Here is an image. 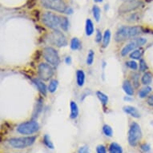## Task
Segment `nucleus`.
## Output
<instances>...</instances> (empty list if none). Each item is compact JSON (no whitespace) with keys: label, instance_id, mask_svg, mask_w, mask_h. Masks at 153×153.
I'll return each instance as SVG.
<instances>
[{"label":"nucleus","instance_id":"a19ab883","mask_svg":"<svg viewBox=\"0 0 153 153\" xmlns=\"http://www.w3.org/2000/svg\"><path fill=\"white\" fill-rule=\"evenodd\" d=\"M36 3V0H28L27 2V7L28 8H32Z\"/></svg>","mask_w":153,"mask_h":153},{"label":"nucleus","instance_id":"bb28decb","mask_svg":"<svg viewBox=\"0 0 153 153\" xmlns=\"http://www.w3.org/2000/svg\"><path fill=\"white\" fill-rule=\"evenodd\" d=\"M131 83L136 88L140 87V75L137 73H134L131 75Z\"/></svg>","mask_w":153,"mask_h":153},{"label":"nucleus","instance_id":"2eb2a0df","mask_svg":"<svg viewBox=\"0 0 153 153\" xmlns=\"http://www.w3.org/2000/svg\"><path fill=\"white\" fill-rule=\"evenodd\" d=\"M71 108V113H70V118L71 120H75L79 116V108L77 103L75 101H71L70 103Z\"/></svg>","mask_w":153,"mask_h":153},{"label":"nucleus","instance_id":"f704fd0d","mask_svg":"<svg viewBox=\"0 0 153 153\" xmlns=\"http://www.w3.org/2000/svg\"><path fill=\"white\" fill-rule=\"evenodd\" d=\"M95 43H101V41H103V35L102 33L100 30H96V35H95Z\"/></svg>","mask_w":153,"mask_h":153},{"label":"nucleus","instance_id":"6e6552de","mask_svg":"<svg viewBox=\"0 0 153 153\" xmlns=\"http://www.w3.org/2000/svg\"><path fill=\"white\" fill-rule=\"evenodd\" d=\"M43 56L48 63L53 67L58 66L60 63V59L58 51L52 47H46L43 48Z\"/></svg>","mask_w":153,"mask_h":153},{"label":"nucleus","instance_id":"f8f14e48","mask_svg":"<svg viewBox=\"0 0 153 153\" xmlns=\"http://www.w3.org/2000/svg\"><path fill=\"white\" fill-rule=\"evenodd\" d=\"M123 111L125 113H127L128 115L131 116L133 118L138 119L140 117V113L139 112V111L136 109L135 107H132V106H124L123 108Z\"/></svg>","mask_w":153,"mask_h":153},{"label":"nucleus","instance_id":"de8ad7c7","mask_svg":"<svg viewBox=\"0 0 153 153\" xmlns=\"http://www.w3.org/2000/svg\"><path fill=\"white\" fill-rule=\"evenodd\" d=\"M152 125H153V121H152Z\"/></svg>","mask_w":153,"mask_h":153},{"label":"nucleus","instance_id":"4c0bfd02","mask_svg":"<svg viewBox=\"0 0 153 153\" xmlns=\"http://www.w3.org/2000/svg\"><path fill=\"white\" fill-rule=\"evenodd\" d=\"M137 16H138V15L137 14H132V15H131L130 16H129V18H128V22H130V23H133V22H136V21H137L139 19L138 18H137Z\"/></svg>","mask_w":153,"mask_h":153},{"label":"nucleus","instance_id":"dca6fc26","mask_svg":"<svg viewBox=\"0 0 153 153\" xmlns=\"http://www.w3.org/2000/svg\"><path fill=\"white\" fill-rule=\"evenodd\" d=\"M76 83L79 87H83L85 83V73L83 70L76 71Z\"/></svg>","mask_w":153,"mask_h":153},{"label":"nucleus","instance_id":"5701e85b","mask_svg":"<svg viewBox=\"0 0 153 153\" xmlns=\"http://www.w3.org/2000/svg\"><path fill=\"white\" fill-rule=\"evenodd\" d=\"M152 91V88H151V87H149V86H146L145 88H142L141 90L139 91V97L141 99L146 98V97L150 94Z\"/></svg>","mask_w":153,"mask_h":153},{"label":"nucleus","instance_id":"9d476101","mask_svg":"<svg viewBox=\"0 0 153 153\" xmlns=\"http://www.w3.org/2000/svg\"><path fill=\"white\" fill-rule=\"evenodd\" d=\"M147 43V39L144 38H137L135 39L134 40L131 41L130 43H128L127 45L123 47L122 51H120V55L122 56H127L128 54H130L131 52H132L133 51L136 50L139 47L144 45Z\"/></svg>","mask_w":153,"mask_h":153},{"label":"nucleus","instance_id":"cd10ccee","mask_svg":"<svg viewBox=\"0 0 153 153\" xmlns=\"http://www.w3.org/2000/svg\"><path fill=\"white\" fill-rule=\"evenodd\" d=\"M68 27H69V22L67 17L62 16L61 17V23H60V28L64 31H67L68 30Z\"/></svg>","mask_w":153,"mask_h":153},{"label":"nucleus","instance_id":"f257e3e1","mask_svg":"<svg viewBox=\"0 0 153 153\" xmlns=\"http://www.w3.org/2000/svg\"><path fill=\"white\" fill-rule=\"evenodd\" d=\"M142 32L143 27L140 26H123L116 31L115 39L117 43H121L136 37Z\"/></svg>","mask_w":153,"mask_h":153},{"label":"nucleus","instance_id":"423d86ee","mask_svg":"<svg viewBox=\"0 0 153 153\" xmlns=\"http://www.w3.org/2000/svg\"><path fill=\"white\" fill-rule=\"evenodd\" d=\"M40 3L44 8L59 13H66L68 8L63 0H41Z\"/></svg>","mask_w":153,"mask_h":153},{"label":"nucleus","instance_id":"6ab92c4d","mask_svg":"<svg viewBox=\"0 0 153 153\" xmlns=\"http://www.w3.org/2000/svg\"><path fill=\"white\" fill-rule=\"evenodd\" d=\"M152 74L149 71H146L141 78V83L143 85L148 86L152 83Z\"/></svg>","mask_w":153,"mask_h":153},{"label":"nucleus","instance_id":"4be33fe9","mask_svg":"<svg viewBox=\"0 0 153 153\" xmlns=\"http://www.w3.org/2000/svg\"><path fill=\"white\" fill-rule=\"evenodd\" d=\"M143 55V49H136L130 53V58L131 59H141Z\"/></svg>","mask_w":153,"mask_h":153},{"label":"nucleus","instance_id":"ea45409f","mask_svg":"<svg viewBox=\"0 0 153 153\" xmlns=\"http://www.w3.org/2000/svg\"><path fill=\"white\" fill-rule=\"evenodd\" d=\"M147 103L151 107H153V94L148 96L147 98Z\"/></svg>","mask_w":153,"mask_h":153},{"label":"nucleus","instance_id":"c9c22d12","mask_svg":"<svg viewBox=\"0 0 153 153\" xmlns=\"http://www.w3.org/2000/svg\"><path fill=\"white\" fill-rule=\"evenodd\" d=\"M96 153H107V149L104 145L100 144L96 148Z\"/></svg>","mask_w":153,"mask_h":153},{"label":"nucleus","instance_id":"a878e982","mask_svg":"<svg viewBox=\"0 0 153 153\" xmlns=\"http://www.w3.org/2000/svg\"><path fill=\"white\" fill-rule=\"evenodd\" d=\"M59 82L58 80L56 79H51L50 81V83H49V86H48V91L50 93H54L57 90V88H58Z\"/></svg>","mask_w":153,"mask_h":153},{"label":"nucleus","instance_id":"f03ea898","mask_svg":"<svg viewBox=\"0 0 153 153\" xmlns=\"http://www.w3.org/2000/svg\"><path fill=\"white\" fill-rule=\"evenodd\" d=\"M61 17L62 16L55 13L46 11L41 15V20L46 27L51 30H59V28L60 27Z\"/></svg>","mask_w":153,"mask_h":153},{"label":"nucleus","instance_id":"39448f33","mask_svg":"<svg viewBox=\"0 0 153 153\" xmlns=\"http://www.w3.org/2000/svg\"><path fill=\"white\" fill-rule=\"evenodd\" d=\"M47 40L50 44L56 46L58 48L65 47L68 45V39L65 35L59 30H53L52 32L47 35Z\"/></svg>","mask_w":153,"mask_h":153},{"label":"nucleus","instance_id":"393cba45","mask_svg":"<svg viewBox=\"0 0 153 153\" xmlns=\"http://www.w3.org/2000/svg\"><path fill=\"white\" fill-rule=\"evenodd\" d=\"M96 95H97V97L100 100V101L101 102V103L103 104V105H106L108 102V96L106 94H104L102 91H97L96 92Z\"/></svg>","mask_w":153,"mask_h":153},{"label":"nucleus","instance_id":"49530a36","mask_svg":"<svg viewBox=\"0 0 153 153\" xmlns=\"http://www.w3.org/2000/svg\"><path fill=\"white\" fill-rule=\"evenodd\" d=\"M124 2H128V1H136V0H123Z\"/></svg>","mask_w":153,"mask_h":153},{"label":"nucleus","instance_id":"c03bdc74","mask_svg":"<svg viewBox=\"0 0 153 153\" xmlns=\"http://www.w3.org/2000/svg\"><path fill=\"white\" fill-rule=\"evenodd\" d=\"M125 101H131V100H132L131 99L129 98V96H127V97H124V99H123Z\"/></svg>","mask_w":153,"mask_h":153},{"label":"nucleus","instance_id":"b1692460","mask_svg":"<svg viewBox=\"0 0 153 153\" xmlns=\"http://www.w3.org/2000/svg\"><path fill=\"white\" fill-rule=\"evenodd\" d=\"M92 14L93 17L95 18V19L96 22H100L101 16V10L100 8L97 5H94L92 7Z\"/></svg>","mask_w":153,"mask_h":153},{"label":"nucleus","instance_id":"a18cd8bd","mask_svg":"<svg viewBox=\"0 0 153 153\" xmlns=\"http://www.w3.org/2000/svg\"><path fill=\"white\" fill-rule=\"evenodd\" d=\"M95 2H96V3H102L103 0H94Z\"/></svg>","mask_w":153,"mask_h":153},{"label":"nucleus","instance_id":"37998d69","mask_svg":"<svg viewBox=\"0 0 153 153\" xmlns=\"http://www.w3.org/2000/svg\"><path fill=\"white\" fill-rule=\"evenodd\" d=\"M72 12H73V10L71 7H68V9H67V10H66V14H71Z\"/></svg>","mask_w":153,"mask_h":153},{"label":"nucleus","instance_id":"72a5a7b5","mask_svg":"<svg viewBox=\"0 0 153 153\" xmlns=\"http://www.w3.org/2000/svg\"><path fill=\"white\" fill-rule=\"evenodd\" d=\"M140 71L143 72V71H146V70H148V65H147V63L145 62V60H143L141 59L140 60Z\"/></svg>","mask_w":153,"mask_h":153},{"label":"nucleus","instance_id":"2f4dec72","mask_svg":"<svg viewBox=\"0 0 153 153\" xmlns=\"http://www.w3.org/2000/svg\"><path fill=\"white\" fill-rule=\"evenodd\" d=\"M94 58H95V52L92 50H90L87 57V64L89 66L91 65L94 62Z\"/></svg>","mask_w":153,"mask_h":153},{"label":"nucleus","instance_id":"c85d7f7f","mask_svg":"<svg viewBox=\"0 0 153 153\" xmlns=\"http://www.w3.org/2000/svg\"><path fill=\"white\" fill-rule=\"evenodd\" d=\"M103 132L106 136H108V137H112L113 130H112V128H111V126L108 125V124H105V125H103Z\"/></svg>","mask_w":153,"mask_h":153},{"label":"nucleus","instance_id":"ddd939ff","mask_svg":"<svg viewBox=\"0 0 153 153\" xmlns=\"http://www.w3.org/2000/svg\"><path fill=\"white\" fill-rule=\"evenodd\" d=\"M123 90L124 91V92L127 94L129 96H132L134 95V88H133L132 83L130 80L128 79H126V80L123 81Z\"/></svg>","mask_w":153,"mask_h":153},{"label":"nucleus","instance_id":"58836bf2","mask_svg":"<svg viewBox=\"0 0 153 153\" xmlns=\"http://www.w3.org/2000/svg\"><path fill=\"white\" fill-rule=\"evenodd\" d=\"M79 153H91L89 148L87 146H82L80 148H79L78 151Z\"/></svg>","mask_w":153,"mask_h":153},{"label":"nucleus","instance_id":"c756f323","mask_svg":"<svg viewBox=\"0 0 153 153\" xmlns=\"http://www.w3.org/2000/svg\"><path fill=\"white\" fill-rule=\"evenodd\" d=\"M43 143H44L46 147L49 148V149H54V148H55V147H54V144H53V143L51 142V140L50 137H49L48 135H45L44 137H43Z\"/></svg>","mask_w":153,"mask_h":153},{"label":"nucleus","instance_id":"79ce46f5","mask_svg":"<svg viewBox=\"0 0 153 153\" xmlns=\"http://www.w3.org/2000/svg\"><path fill=\"white\" fill-rule=\"evenodd\" d=\"M71 62H72V59H71V56H68L65 58V63L68 64V65H70L71 64Z\"/></svg>","mask_w":153,"mask_h":153},{"label":"nucleus","instance_id":"9b49d317","mask_svg":"<svg viewBox=\"0 0 153 153\" xmlns=\"http://www.w3.org/2000/svg\"><path fill=\"white\" fill-rule=\"evenodd\" d=\"M140 6H142V2L140 0L124 2L123 4L120 6L118 10L119 13L120 14H127V13L131 12L133 10L138 9Z\"/></svg>","mask_w":153,"mask_h":153},{"label":"nucleus","instance_id":"a211bd4d","mask_svg":"<svg viewBox=\"0 0 153 153\" xmlns=\"http://www.w3.org/2000/svg\"><path fill=\"white\" fill-rule=\"evenodd\" d=\"M85 31L86 35L88 36H91L93 35V33L95 31V28H94V24L93 22L90 19H88L86 20V27H85Z\"/></svg>","mask_w":153,"mask_h":153},{"label":"nucleus","instance_id":"412c9836","mask_svg":"<svg viewBox=\"0 0 153 153\" xmlns=\"http://www.w3.org/2000/svg\"><path fill=\"white\" fill-rule=\"evenodd\" d=\"M111 33L109 29L105 30V32L103 34V48H108L111 41Z\"/></svg>","mask_w":153,"mask_h":153},{"label":"nucleus","instance_id":"0eeeda50","mask_svg":"<svg viewBox=\"0 0 153 153\" xmlns=\"http://www.w3.org/2000/svg\"><path fill=\"white\" fill-rule=\"evenodd\" d=\"M39 130V124L35 120H30L22 123L17 128L18 133L27 136L33 135L37 132Z\"/></svg>","mask_w":153,"mask_h":153},{"label":"nucleus","instance_id":"1a4fd4ad","mask_svg":"<svg viewBox=\"0 0 153 153\" xmlns=\"http://www.w3.org/2000/svg\"><path fill=\"white\" fill-rule=\"evenodd\" d=\"M54 75V68L47 63H41L38 66V75L43 81H48Z\"/></svg>","mask_w":153,"mask_h":153},{"label":"nucleus","instance_id":"7ed1b4c3","mask_svg":"<svg viewBox=\"0 0 153 153\" xmlns=\"http://www.w3.org/2000/svg\"><path fill=\"white\" fill-rule=\"evenodd\" d=\"M36 138L37 137L35 136L11 138L8 140V143L9 145L15 149H24V148L32 146L35 143Z\"/></svg>","mask_w":153,"mask_h":153},{"label":"nucleus","instance_id":"e433bc0d","mask_svg":"<svg viewBox=\"0 0 153 153\" xmlns=\"http://www.w3.org/2000/svg\"><path fill=\"white\" fill-rule=\"evenodd\" d=\"M141 150L144 152H150L151 150V146L148 144V143H143L142 145L140 146Z\"/></svg>","mask_w":153,"mask_h":153},{"label":"nucleus","instance_id":"f3484780","mask_svg":"<svg viewBox=\"0 0 153 153\" xmlns=\"http://www.w3.org/2000/svg\"><path fill=\"white\" fill-rule=\"evenodd\" d=\"M108 151L110 153H123V148L119 143L116 142H112L109 145Z\"/></svg>","mask_w":153,"mask_h":153},{"label":"nucleus","instance_id":"4468645a","mask_svg":"<svg viewBox=\"0 0 153 153\" xmlns=\"http://www.w3.org/2000/svg\"><path fill=\"white\" fill-rule=\"evenodd\" d=\"M33 82L35 84V86L37 87V88L39 91V92L42 94L43 95H47V86L46 84L43 82L42 79H33Z\"/></svg>","mask_w":153,"mask_h":153},{"label":"nucleus","instance_id":"473e14b6","mask_svg":"<svg viewBox=\"0 0 153 153\" xmlns=\"http://www.w3.org/2000/svg\"><path fill=\"white\" fill-rule=\"evenodd\" d=\"M126 66L132 71H136L138 69V64H137L136 61L134 60H130L126 62Z\"/></svg>","mask_w":153,"mask_h":153},{"label":"nucleus","instance_id":"aec40b11","mask_svg":"<svg viewBox=\"0 0 153 153\" xmlns=\"http://www.w3.org/2000/svg\"><path fill=\"white\" fill-rule=\"evenodd\" d=\"M71 48L74 51L80 50L82 48V43L78 38H72L71 40Z\"/></svg>","mask_w":153,"mask_h":153},{"label":"nucleus","instance_id":"20e7f679","mask_svg":"<svg viewBox=\"0 0 153 153\" xmlns=\"http://www.w3.org/2000/svg\"><path fill=\"white\" fill-rule=\"evenodd\" d=\"M141 138H142V131H141L140 126L136 122H132L131 123L129 131H128V143L131 147H136L140 143Z\"/></svg>","mask_w":153,"mask_h":153},{"label":"nucleus","instance_id":"7c9ffc66","mask_svg":"<svg viewBox=\"0 0 153 153\" xmlns=\"http://www.w3.org/2000/svg\"><path fill=\"white\" fill-rule=\"evenodd\" d=\"M42 108H43V104H42V102L41 101H38L37 102V106H36V108H35V111H34V114H33V117L34 118H36L39 115V113L41 112V111H42Z\"/></svg>","mask_w":153,"mask_h":153}]
</instances>
